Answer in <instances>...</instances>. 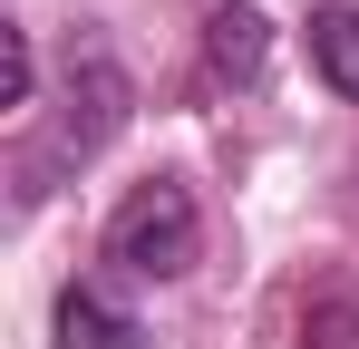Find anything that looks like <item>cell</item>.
Returning a JSON list of instances; mask_svg holds the SVG:
<instances>
[{"label":"cell","mask_w":359,"mask_h":349,"mask_svg":"<svg viewBox=\"0 0 359 349\" xmlns=\"http://www.w3.org/2000/svg\"><path fill=\"white\" fill-rule=\"evenodd\" d=\"M97 252L117 262L126 282H184V272L204 262V214H194V194H184L175 174H146L117 214H107V242H97Z\"/></svg>","instance_id":"1"},{"label":"cell","mask_w":359,"mask_h":349,"mask_svg":"<svg viewBox=\"0 0 359 349\" xmlns=\"http://www.w3.org/2000/svg\"><path fill=\"white\" fill-rule=\"evenodd\" d=\"M117 126H126V68L97 49V39H88V49L68 58V116L49 126V146H29V156H20V204H39V194H49L39 174L88 165V156H97Z\"/></svg>","instance_id":"2"},{"label":"cell","mask_w":359,"mask_h":349,"mask_svg":"<svg viewBox=\"0 0 359 349\" xmlns=\"http://www.w3.org/2000/svg\"><path fill=\"white\" fill-rule=\"evenodd\" d=\"M262 58H272L262 10H252V0H214V10H204V78H214V88H252Z\"/></svg>","instance_id":"3"},{"label":"cell","mask_w":359,"mask_h":349,"mask_svg":"<svg viewBox=\"0 0 359 349\" xmlns=\"http://www.w3.org/2000/svg\"><path fill=\"white\" fill-rule=\"evenodd\" d=\"M59 349H146V320L107 282H68L59 291Z\"/></svg>","instance_id":"4"},{"label":"cell","mask_w":359,"mask_h":349,"mask_svg":"<svg viewBox=\"0 0 359 349\" xmlns=\"http://www.w3.org/2000/svg\"><path fill=\"white\" fill-rule=\"evenodd\" d=\"M311 68L359 107V10H311Z\"/></svg>","instance_id":"5"},{"label":"cell","mask_w":359,"mask_h":349,"mask_svg":"<svg viewBox=\"0 0 359 349\" xmlns=\"http://www.w3.org/2000/svg\"><path fill=\"white\" fill-rule=\"evenodd\" d=\"M301 349H359V291H311L301 301Z\"/></svg>","instance_id":"6"}]
</instances>
